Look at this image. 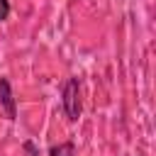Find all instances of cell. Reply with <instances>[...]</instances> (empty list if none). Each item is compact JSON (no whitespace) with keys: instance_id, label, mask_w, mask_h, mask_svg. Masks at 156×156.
Here are the masks:
<instances>
[{"instance_id":"cell-2","label":"cell","mask_w":156,"mask_h":156,"mask_svg":"<svg viewBox=\"0 0 156 156\" xmlns=\"http://www.w3.org/2000/svg\"><path fill=\"white\" fill-rule=\"evenodd\" d=\"M0 107L7 119H17V102H15V93L7 78H0Z\"/></svg>"},{"instance_id":"cell-3","label":"cell","mask_w":156,"mask_h":156,"mask_svg":"<svg viewBox=\"0 0 156 156\" xmlns=\"http://www.w3.org/2000/svg\"><path fill=\"white\" fill-rule=\"evenodd\" d=\"M49 156H76V146L71 141H63L58 146H51L49 149Z\"/></svg>"},{"instance_id":"cell-5","label":"cell","mask_w":156,"mask_h":156,"mask_svg":"<svg viewBox=\"0 0 156 156\" xmlns=\"http://www.w3.org/2000/svg\"><path fill=\"white\" fill-rule=\"evenodd\" d=\"M22 149H24V151H27V154H29V156H39V151H37V149H34V141H29V139H27V141H24V144H22Z\"/></svg>"},{"instance_id":"cell-4","label":"cell","mask_w":156,"mask_h":156,"mask_svg":"<svg viewBox=\"0 0 156 156\" xmlns=\"http://www.w3.org/2000/svg\"><path fill=\"white\" fill-rule=\"evenodd\" d=\"M7 15H10V2L7 0H0V22L7 20Z\"/></svg>"},{"instance_id":"cell-1","label":"cell","mask_w":156,"mask_h":156,"mask_svg":"<svg viewBox=\"0 0 156 156\" xmlns=\"http://www.w3.org/2000/svg\"><path fill=\"white\" fill-rule=\"evenodd\" d=\"M61 105H63V112H66V117L71 122H76L80 117V85H78V78H68L63 83Z\"/></svg>"}]
</instances>
